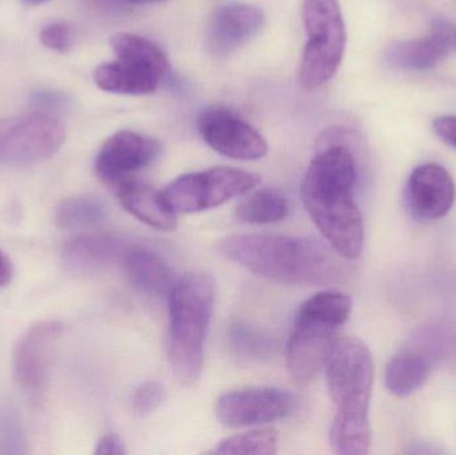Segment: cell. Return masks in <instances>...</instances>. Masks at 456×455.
<instances>
[{"label": "cell", "mask_w": 456, "mask_h": 455, "mask_svg": "<svg viewBox=\"0 0 456 455\" xmlns=\"http://www.w3.org/2000/svg\"><path fill=\"white\" fill-rule=\"evenodd\" d=\"M433 127L439 139L456 149V115L436 118Z\"/></svg>", "instance_id": "83f0119b"}, {"label": "cell", "mask_w": 456, "mask_h": 455, "mask_svg": "<svg viewBox=\"0 0 456 455\" xmlns=\"http://www.w3.org/2000/svg\"><path fill=\"white\" fill-rule=\"evenodd\" d=\"M95 454L99 455H126L125 443L118 435H103L96 443Z\"/></svg>", "instance_id": "f1b7e54d"}, {"label": "cell", "mask_w": 456, "mask_h": 455, "mask_svg": "<svg viewBox=\"0 0 456 455\" xmlns=\"http://www.w3.org/2000/svg\"><path fill=\"white\" fill-rule=\"evenodd\" d=\"M302 200L308 215L338 254L355 261L364 246V223L354 194L302 189Z\"/></svg>", "instance_id": "52a82bcc"}, {"label": "cell", "mask_w": 456, "mask_h": 455, "mask_svg": "<svg viewBox=\"0 0 456 455\" xmlns=\"http://www.w3.org/2000/svg\"><path fill=\"white\" fill-rule=\"evenodd\" d=\"M117 61L96 67L94 80L101 90L119 95L155 93L168 69L165 51L141 35L118 32L110 37Z\"/></svg>", "instance_id": "277c9868"}, {"label": "cell", "mask_w": 456, "mask_h": 455, "mask_svg": "<svg viewBox=\"0 0 456 455\" xmlns=\"http://www.w3.org/2000/svg\"><path fill=\"white\" fill-rule=\"evenodd\" d=\"M66 139L64 126L48 115L0 120V165L28 166L53 157Z\"/></svg>", "instance_id": "ba28073f"}, {"label": "cell", "mask_w": 456, "mask_h": 455, "mask_svg": "<svg viewBox=\"0 0 456 455\" xmlns=\"http://www.w3.org/2000/svg\"><path fill=\"white\" fill-rule=\"evenodd\" d=\"M297 397L279 387L256 386L224 393L216 401V416L231 429L271 424L291 416Z\"/></svg>", "instance_id": "9c48e42d"}, {"label": "cell", "mask_w": 456, "mask_h": 455, "mask_svg": "<svg viewBox=\"0 0 456 455\" xmlns=\"http://www.w3.org/2000/svg\"><path fill=\"white\" fill-rule=\"evenodd\" d=\"M12 277V266L7 256L0 251V288L7 285Z\"/></svg>", "instance_id": "f546056e"}, {"label": "cell", "mask_w": 456, "mask_h": 455, "mask_svg": "<svg viewBox=\"0 0 456 455\" xmlns=\"http://www.w3.org/2000/svg\"><path fill=\"white\" fill-rule=\"evenodd\" d=\"M216 294V280L206 272L182 275L168 293V361L174 376L184 386L194 385L202 374Z\"/></svg>", "instance_id": "3957f363"}, {"label": "cell", "mask_w": 456, "mask_h": 455, "mask_svg": "<svg viewBox=\"0 0 456 455\" xmlns=\"http://www.w3.org/2000/svg\"><path fill=\"white\" fill-rule=\"evenodd\" d=\"M279 435L275 429H257L231 435L216 443L213 454L273 455L278 453Z\"/></svg>", "instance_id": "cb8c5ba5"}, {"label": "cell", "mask_w": 456, "mask_h": 455, "mask_svg": "<svg viewBox=\"0 0 456 455\" xmlns=\"http://www.w3.org/2000/svg\"><path fill=\"white\" fill-rule=\"evenodd\" d=\"M197 126L203 141L231 159L257 160L267 154V142L259 131L227 107L203 110L198 117Z\"/></svg>", "instance_id": "30bf717a"}, {"label": "cell", "mask_w": 456, "mask_h": 455, "mask_svg": "<svg viewBox=\"0 0 456 455\" xmlns=\"http://www.w3.org/2000/svg\"><path fill=\"white\" fill-rule=\"evenodd\" d=\"M131 243L115 235H83L67 243L64 261L79 272H98L122 264Z\"/></svg>", "instance_id": "d6986e66"}, {"label": "cell", "mask_w": 456, "mask_h": 455, "mask_svg": "<svg viewBox=\"0 0 456 455\" xmlns=\"http://www.w3.org/2000/svg\"><path fill=\"white\" fill-rule=\"evenodd\" d=\"M455 37L452 24L438 19L426 37L393 43L386 51V61L396 69L410 71L433 69L449 55Z\"/></svg>", "instance_id": "2e32d148"}, {"label": "cell", "mask_w": 456, "mask_h": 455, "mask_svg": "<svg viewBox=\"0 0 456 455\" xmlns=\"http://www.w3.org/2000/svg\"><path fill=\"white\" fill-rule=\"evenodd\" d=\"M23 2L28 5H37L42 4V3L47 2V0H23Z\"/></svg>", "instance_id": "1f68e13d"}, {"label": "cell", "mask_w": 456, "mask_h": 455, "mask_svg": "<svg viewBox=\"0 0 456 455\" xmlns=\"http://www.w3.org/2000/svg\"><path fill=\"white\" fill-rule=\"evenodd\" d=\"M122 267L134 288L150 296L168 294L175 285V272L160 254L151 248L131 243Z\"/></svg>", "instance_id": "ac0fdd59"}, {"label": "cell", "mask_w": 456, "mask_h": 455, "mask_svg": "<svg viewBox=\"0 0 456 455\" xmlns=\"http://www.w3.org/2000/svg\"><path fill=\"white\" fill-rule=\"evenodd\" d=\"M289 200L273 189L257 190L239 203L236 218L248 224H271L289 215Z\"/></svg>", "instance_id": "7402d4cb"}, {"label": "cell", "mask_w": 456, "mask_h": 455, "mask_svg": "<svg viewBox=\"0 0 456 455\" xmlns=\"http://www.w3.org/2000/svg\"><path fill=\"white\" fill-rule=\"evenodd\" d=\"M302 18L307 42L299 64V83L305 91H314L339 69L347 34L338 0H303Z\"/></svg>", "instance_id": "5b68a950"}, {"label": "cell", "mask_w": 456, "mask_h": 455, "mask_svg": "<svg viewBox=\"0 0 456 455\" xmlns=\"http://www.w3.org/2000/svg\"><path fill=\"white\" fill-rule=\"evenodd\" d=\"M327 385L337 408L330 443L335 453L363 455L371 445L369 409L374 385V362L358 338H339L327 358Z\"/></svg>", "instance_id": "7a4b0ae2"}, {"label": "cell", "mask_w": 456, "mask_h": 455, "mask_svg": "<svg viewBox=\"0 0 456 455\" xmlns=\"http://www.w3.org/2000/svg\"><path fill=\"white\" fill-rule=\"evenodd\" d=\"M431 363L425 355L406 352L396 355L386 368V387L395 397L414 394L430 378Z\"/></svg>", "instance_id": "ffe728a7"}, {"label": "cell", "mask_w": 456, "mask_h": 455, "mask_svg": "<svg viewBox=\"0 0 456 455\" xmlns=\"http://www.w3.org/2000/svg\"><path fill=\"white\" fill-rule=\"evenodd\" d=\"M61 333V326L48 321L37 323L21 337L13 355V368L24 389L37 393L47 384Z\"/></svg>", "instance_id": "5bb4252c"}, {"label": "cell", "mask_w": 456, "mask_h": 455, "mask_svg": "<svg viewBox=\"0 0 456 455\" xmlns=\"http://www.w3.org/2000/svg\"><path fill=\"white\" fill-rule=\"evenodd\" d=\"M160 154L162 146L157 139L135 131L120 130L102 146L96 157V173L102 181L114 187L154 163Z\"/></svg>", "instance_id": "8fae6325"}, {"label": "cell", "mask_w": 456, "mask_h": 455, "mask_svg": "<svg viewBox=\"0 0 456 455\" xmlns=\"http://www.w3.org/2000/svg\"><path fill=\"white\" fill-rule=\"evenodd\" d=\"M260 176L233 167H214L179 176L162 191L175 214H195L224 205L259 184Z\"/></svg>", "instance_id": "8992f818"}, {"label": "cell", "mask_w": 456, "mask_h": 455, "mask_svg": "<svg viewBox=\"0 0 456 455\" xmlns=\"http://www.w3.org/2000/svg\"><path fill=\"white\" fill-rule=\"evenodd\" d=\"M228 346L244 362H262L275 355L278 342L265 329L236 322L228 330Z\"/></svg>", "instance_id": "44dd1931"}, {"label": "cell", "mask_w": 456, "mask_h": 455, "mask_svg": "<svg viewBox=\"0 0 456 455\" xmlns=\"http://www.w3.org/2000/svg\"><path fill=\"white\" fill-rule=\"evenodd\" d=\"M353 301L339 291H321L303 302L297 310L299 317L311 318L339 330L350 318Z\"/></svg>", "instance_id": "603a6c76"}, {"label": "cell", "mask_w": 456, "mask_h": 455, "mask_svg": "<svg viewBox=\"0 0 456 455\" xmlns=\"http://www.w3.org/2000/svg\"><path fill=\"white\" fill-rule=\"evenodd\" d=\"M165 397L166 390L162 384L158 381L144 382L134 392V411L139 416H149L162 405Z\"/></svg>", "instance_id": "484cf974"}, {"label": "cell", "mask_w": 456, "mask_h": 455, "mask_svg": "<svg viewBox=\"0 0 456 455\" xmlns=\"http://www.w3.org/2000/svg\"><path fill=\"white\" fill-rule=\"evenodd\" d=\"M219 251L257 277L283 285H331L345 277V258L313 238L235 234L219 240Z\"/></svg>", "instance_id": "6da1fadb"}, {"label": "cell", "mask_w": 456, "mask_h": 455, "mask_svg": "<svg viewBox=\"0 0 456 455\" xmlns=\"http://www.w3.org/2000/svg\"><path fill=\"white\" fill-rule=\"evenodd\" d=\"M337 331L326 323L297 315L287 345V369L295 384H308L324 368Z\"/></svg>", "instance_id": "7c38bea8"}, {"label": "cell", "mask_w": 456, "mask_h": 455, "mask_svg": "<svg viewBox=\"0 0 456 455\" xmlns=\"http://www.w3.org/2000/svg\"><path fill=\"white\" fill-rule=\"evenodd\" d=\"M118 199L126 211L152 229L173 232L176 229V214L167 205L162 191L138 178L125 179L114 186Z\"/></svg>", "instance_id": "e0dca14e"}, {"label": "cell", "mask_w": 456, "mask_h": 455, "mask_svg": "<svg viewBox=\"0 0 456 455\" xmlns=\"http://www.w3.org/2000/svg\"><path fill=\"white\" fill-rule=\"evenodd\" d=\"M106 216V207L98 199L75 197L63 200L59 206L56 221L61 227L91 226L99 223Z\"/></svg>", "instance_id": "d4e9b609"}, {"label": "cell", "mask_w": 456, "mask_h": 455, "mask_svg": "<svg viewBox=\"0 0 456 455\" xmlns=\"http://www.w3.org/2000/svg\"><path fill=\"white\" fill-rule=\"evenodd\" d=\"M262 8L249 3H230L214 13L208 28V48L218 58L235 53L265 26Z\"/></svg>", "instance_id": "9a60e30c"}, {"label": "cell", "mask_w": 456, "mask_h": 455, "mask_svg": "<svg viewBox=\"0 0 456 455\" xmlns=\"http://www.w3.org/2000/svg\"><path fill=\"white\" fill-rule=\"evenodd\" d=\"M40 42L43 45L59 53H66L71 50L74 34L71 26L64 21L47 24L40 29Z\"/></svg>", "instance_id": "4316f807"}, {"label": "cell", "mask_w": 456, "mask_h": 455, "mask_svg": "<svg viewBox=\"0 0 456 455\" xmlns=\"http://www.w3.org/2000/svg\"><path fill=\"white\" fill-rule=\"evenodd\" d=\"M455 42H456V37H455Z\"/></svg>", "instance_id": "d6a6232c"}, {"label": "cell", "mask_w": 456, "mask_h": 455, "mask_svg": "<svg viewBox=\"0 0 456 455\" xmlns=\"http://www.w3.org/2000/svg\"><path fill=\"white\" fill-rule=\"evenodd\" d=\"M123 2L133 3V4H152V3L167 2V0H123Z\"/></svg>", "instance_id": "4dcf8cb0"}, {"label": "cell", "mask_w": 456, "mask_h": 455, "mask_svg": "<svg viewBox=\"0 0 456 455\" xmlns=\"http://www.w3.org/2000/svg\"><path fill=\"white\" fill-rule=\"evenodd\" d=\"M456 187L449 171L436 163L418 166L404 189V205L419 222L444 218L454 206Z\"/></svg>", "instance_id": "4fadbf2b"}]
</instances>
